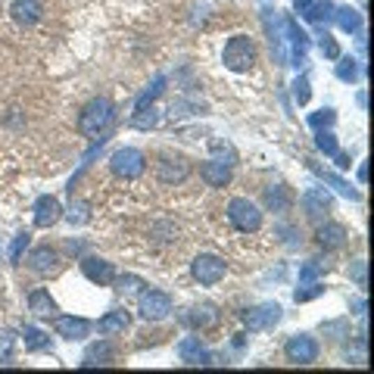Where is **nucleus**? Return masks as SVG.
<instances>
[{
    "mask_svg": "<svg viewBox=\"0 0 374 374\" xmlns=\"http://www.w3.org/2000/svg\"><path fill=\"white\" fill-rule=\"evenodd\" d=\"M112 119H116V106H112L106 97H97V100H91V103L82 110V116H78V131L88 135V137H97L110 128Z\"/></svg>",
    "mask_w": 374,
    "mask_h": 374,
    "instance_id": "f257e3e1",
    "label": "nucleus"
},
{
    "mask_svg": "<svg viewBox=\"0 0 374 374\" xmlns=\"http://www.w3.org/2000/svg\"><path fill=\"white\" fill-rule=\"evenodd\" d=\"M225 69L231 72H250L256 66V41L250 35H234L228 44H225L222 53Z\"/></svg>",
    "mask_w": 374,
    "mask_h": 374,
    "instance_id": "f03ea898",
    "label": "nucleus"
},
{
    "mask_svg": "<svg viewBox=\"0 0 374 374\" xmlns=\"http://www.w3.org/2000/svg\"><path fill=\"white\" fill-rule=\"evenodd\" d=\"M228 222L240 234H256L259 228H262V209L246 197H234L228 203Z\"/></svg>",
    "mask_w": 374,
    "mask_h": 374,
    "instance_id": "7ed1b4c3",
    "label": "nucleus"
},
{
    "mask_svg": "<svg viewBox=\"0 0 374 374\" xmlns=\"http://www.w3.org/2000/svg\"><path fill=\"white\" fill-rule=\"evenodd\" d=\"M110 165H112V172H116L119 178H125V181H135V178L144 175L147 156L137 150V147H122V150L112 153Z\"/></svg>",
    "mask_w": 374,
    "mask_h": 374,
    "instance_id": "20e7f679",
    "label": "nucleus"
},
{
    "mask_svg": "<svg viewBox=\"0 0 374 374\" xmlns=\"http://www.w3.org/2000/svg\"><path fill=\"white\" fill-rule=\"evenodd\" d=\"M172 297L165 290H144L137 297V312L144 322H163L172 315Z\"/></svg>",
    "mask_w": 374,
    "mask_h": 374,
    "instance_id": "39448f33",
    "label": "nucleus"
},
{
    "mask_svg": "<svg viewBox=\"0 0 374 374\" xmlns=\"http://www.w3.org/2000/svg\"><path fill=\"white\" fill-rule=\"evenodd\" d=\"M284 356L293 365H312L318 359V340L309 334H293L284 343Z\"/></svg>",
    "mask_w": 374,
    "mask_h": 374,
    "instance_id": "423d86ee",
    "label": "nucleus"
},
{
    "mask_svg": "<svg viewBox=\"0 0 374 374\" xmlns=\"http://www.w3.org/2000/svg\"><path fill=\"white\" fill-rule=\"evenodd\" d=\"M190 178V163L184 156H163L156 163V181L163 187H178Z\"/></svg>",
    "mask_w": 374,
    "mask_h": 374,
    "instance_id": "0eeeda50",
    "label": "nucleus"
},
{
    "mask_svg": "<svg viewBox=\"0 0 374 374\" xmlns=\"http://www.w3.org/2000/svg\"><path fill=\"white\" fill-rule=\"evenodd\" d=\"M190 271H193V278H197L203 287H216L218 280L225 278V271H228V265H225V259L209 256V253H206V256H197V259H193Z\"/></svg>",
    "mask_w": 374,
    "mask_h": 374,
    "instance_id": "6e6552de",
    "label": "nucleus"
},
{
    "mask_svg": "<svg viewBox=\"0 0 374 374\" xmlns=\"http://www.w3.org/2000/svg\"><path fill=\"white\" fill-rule=\"evenodd\" d=\"M303 209H306V216H309L312 222H322V218L331 216L334 200H331V193H327L324 187H309V190L303 193Z\"/></svg>",
    "mask_w": 374,
    "mask_h": 374,
    "instance_id": "1a4fd4ad",
    "label": "nucleus"
},
{
    "mask_svg": "<svg viewBox=\"0 0 374 374\" xmlns=\"http://www.w3.org/2000/svg\"><path fill=\"white\" fill-rule=\"evenodd\" d=\"M278 322H280L278 303H262V306H256V309H246V315H244V324L250 327V331H271Z\"/></svg>",
    "mask_w": 374,
    "mask_h": 374,
    "instance_id": "9d476101",
    "label": "nucleus"
},
{
    "mask_svg": "<svg viewBox=\"0 0 374 374\" xmlns=\"http://www.w3.org/2000/svg\"><path fill=\"white\" fill-rule=\"evenodd\" d=\"M10 16H13V22H16V25L31 29V25L41 22L44 6H41V0H13V3H10Z\"/></svg>",
    "mask_w": 374,
    "mask_h": 374,
    "instance_id": "9b49d317",
    "label": "nucleus"
},
{
    "mask_svg": "<svg viewBox=\"0 0 374 374\" xmlns=\"http://www.w3.org/2000/svg\"><path fill=\"white\" fill-rule=\"evenodd\" d=\"M82 271H84V278L88 280H94V284H112V280H116V269H112V262L97 259V256H84L82 259Z\"/></svg>",
    "mask_w": 374,
    "mask_h": 374,
    "instance_id": "f8f14e48",
    "label": "nucleus"
},
{
    "mask_svg": "<svg viewBox=\"0 0 374 374\" xmlns=\"http://www.w3.org/2000/svg\"><path fill=\"white\" fill-rule=\"evenodd\" d=\"M53 327H57V334L66 340H84L91 334L88 318H75V315H59L57 322H53Z\"/></svg>",
    "mask_w": 374,
    "mask_h": 374,
    "instance_id": "ddd939ff",
    "label": "nucleus"
},
{
    "mask_svg": "<svg viewBox=\"0 0 374 374\" xmlns=\"http://www.w3.org/2000/svg\"><path fill=\"white\" fill-rule=\"evenodd\" d=\"M63 218V206H59L57 197H41L35 203V225L38 228H50Z\"/></svg>",
    "mask_w": 374,
    "mask_h": 374,
    "instance_id": "4468645a",
    "label": "nucleus"
},
{
    "mask_svg": "<svg viewBox=\"0 0 374 374\" xmlns=\"http://www.w3.org/2000/svg\"><path fill=\"white\" fill-rule=\"evenodd\" d=\"M29 269L38 271V275H53V271H59V253L50 250V246H38L29 256Z\"/></svg>",
    "mask_w": 374,
    "mask_h": 374,
    "instance_id": "2eb2a0df",
    "label": "nucleus"
},
{
    "mask_svg": "<svg viewBox=\"0 0 374 374\" xmlns=\"http://www.w3.org/2000/svg\"><path fill=\"white\" fill-rule=\"evenodd\" d=\"M262 203L269 212H287L293 206V193H290V187H284V184H269L262 193Z\"/></svg>",
    "mask_w": 374,
    "mask_h": 374,
    "instance_id": "dca6fc26",
    "label": "nucleus"
},
{
    "mask_svg": "<svg viewBox=\"0 0 374 374\" xmlns=\"http://www.w3.org/2000/svg\"><path fill=\"white\" fill-rule=\"evenodd\" d=\"M128 324H131L128 309H112V312H106V315L97 322V331L103 334V337H116V334L128 331Z\"/></svg>",
    "mask_w": 374,
    "mask_h": 374,
    "instance_id": "f3484780",
    "label": "nucleus"
},
{
    "mask_svg": "<svg viewBox=\"0 0 374 374\" xmlns=\"http://www.w3.org/2000/svg\"><path fill=\"white\" fill-rule=\"evenodd\" d=\"M200 178H203L209 187H225L231 181V163H222V159L203 163L200 165Z\"/></svg>",
    "mask_w": 374,
    "mask_h": 374,
    "instance_id": "a211bd4d",
    "label": "nucleus"
},
{
    "mask_svg": "<svg viewBox=\"0 0 374 374\" xmlns=\"http://www.w3.org/2000/svg\"><path fill=\"white\" fill-rule=\"evenodd\" d=\"M346 228L343 225H337V222H327L322 225V228L315 231V240H318V246H324V250H340V246L346 244Z\"/></svg>",
    "mask_w": 374,
    "mask_h": 374,
    "instance_id": "6ab92c4d",
    "label": "nucleus"
},
{
    "mask_svg": "<svg viewBox=\"0 0 374 374\" xmlns=\"http://www.w3.org/2000/svg\"><path fill=\"white\" fill-rule=\"evenodd\" d=\"M178 356H181V362H187V365H209V352L203 350L200 337L181 340V343H178Z\"/></svg>",
    "mask_w": 374,
    "mask_h": 374,
    "instance_id": "aec40b11",
    "label": "nucleus"
},
{
    "mask_svg": "<svg viewBox=\"0 0 374 374\" xmlns=\"http://www.w3.org/2000/svg\"><path fill=\"white\" fill-rule=\"evenodd\" d=\"M184 324L197 327V331H206V327H216V324H218V309H216V306H193V309L187 312Z\"/></svg>",
    "mask_w": 374,
    "mask_h": 374,
    "instance_id": "412c9836",
    "label": "nucleus"
},
{
    "mask_svg": "<svg viewBox=\"0 0 374 374\" xmlns=\"http://www.w3.org/2000/svg\"><path fill=\"white\" fill-rule=\"evenodd\" d=\"M29 309L35 312V315H41V318L57 315V303H53V297L47 290H41V287L29 293Z\"/></svg>",
    "mask_w": 374,
    "mask_h": 374,
    "instance_id": "4be33fe9",
    "label": "nucleus"
},
{
    "mask_svg": "<svg viewBox=\"0 0 374 374\" xmlns=\"http://www.w3.org/2000/svg\"><path fill=\"white\" fill-rule=\"evenodd\" d=\"M110 362H112V346L103 340V343H94L91 350L84 352V362L82 365H84V368H91V365H110Z\"/></svg>",
    "mask_w": 374,
    "mask_h": 374,
    "instance_id": "5701e85b",
    "label": "nucleus"
},
{
    "mask_svg": "<svg viewBox=\"0 0 374 374\" xmlns=\"http://www.w3.org/2000/svg\"><path fill=\"white\" fill-rule=\"evenodd\" d=\"M50 346V337L38 327H25V350L29 352H38V350H47Z\"/></svg>",
    "mask_w": 374,
    "mask_h": 374,
    "instance_id": "b1692460",
    "label": "nucleus"
},
{
    "mask_svg": "<svg viewBox=\"0 0 374 374\" xmlns=\"http://www.w3.org/2000/svg\"><path fill=\"white\" fill-rule=\"evenodd\" d=\"M29 240H31L29 231L16 234V240H13V246H10V262H19V259H22V253H25V246H29Z\"/></svg>",
    "mask_w": 374,
    "mask_h": 374,
    "instance_id": "393cba45",
    "label": "nucleus"
},
{
    "mask_svg": "<svg viewBox=\"0 0 374 374\" xmlns=\"http://www.w3.org/2000/svg\"><path fill=\"white\" fill-rule=\"evenodd\" d=\"M13 346H16V337L10 331H0V362H10L13 359Z\"/></svg>",
    "mask_w": 374,
    "mask_h": 374,
    "instance_id": "a878e982",
    "label": "nucleus"
},
{
    "mask_svg": "<svg viewBox=\"0 0 374 374\" xmlns=\"http://www.w3.org/2000/svg\"><path fill=\"white\" fill-rule=\"evenodd\" d=\"M359 22H362V19H359L352 10H340V29L343 31H356Z\"/></svg>",
    "mask_w": 374,
    "mask_h": 374,
    "instance_id": "bb28decb",
    "label": "nucleus"
},
{
    "mask_svg": "<svg viewBox=\"0 0 374 374\" xmlns=\"http://www.w3.org/2000/svg\"><path fill=\"white\" fill-rule=\"evenodd\" d=\"M318 150H324L327 156H334L340 147H337V140H334V135H318Z\"/></svg>",
    "mask_w": 374,
    "mask_h": 374,
    "instance_id": "cd10ccee",
    "label": "nucleus"
},
{
    "mask_svg": "<svg viewBox=\"0 0 374 374\" xmlns=\"http://www.w3.org/2000/svg\"><path fill=\"white\" fill-rule=\"evenodd\" d=\"M337 75L343 78V82H352V78H356V66H352V59H343V66L337 69Z\"/></svg>",
    "mask_w": 374,
    "mask_h": 374,
    "instance_id": "c85d7f7f",
    "label": "nucleus"
},
{
    "mask_svg": "<svg viewBox=\"0 0 374 374\" xmlns=\"http://www.w3.org/2000/svg\"><path fill=\"white\" fill-rule=\"evenodd\" d=\"M137 287H140V280H137V278H119V287H116V290L131 293V290H137Z\"/></svg>",
    "mask_w": 374,
    "mask_h": 374,
    "instance_id": "c756f323",
    "label": "nucleus"
},
{
    "mask_svg": "<svg viewBox=\"0 0 374 374\" xmlns=\"http://www.w3.org/2000/svg\"><path fill=\"white\" fill-rule=\"evenodd\" d=\"M312 290H297V303H303V299H312V297H318V293L324 290L322 284H309Z\"/></svg>",
    "mask_w": 374,
    "mask_h": 374,
    "instance_id": "7c9ffc66",
    "label": "nucleus"
},
{
    "mask_svg": "<svg viewBox=\"0 0 374 374\" xmlns=\"http://www.w3.org/2000/svg\"><path fill=\"white\" fill-rule=\"evenodd\" d=\"M297 100H299V103H306V100H309V82H306V78H299V82H297Z\"/></svg>",
    "mask_w": 374,
    "mask_h": 374,
    "instance_id": "2f4dec72",
    "label": "nucleus"
},
{
    "mask_svg": "<svg viewBox=\"0 0 374 374\" xmlns=\"http://www.w3.org/2000/svg\"><path fill=\"white\" fill-rule=\"evenodd\" d=\"M318 269H322V265H318V262H309L303 271H299V280H312V278L318 275Z\"/></svg>",
    "mask_w": 374,
    "mask_h": 374,
    "instance_id": "473e14b6",
    "label": "nucleus"
},
{
    "mask_svg": "<svg viewBox=\"0 0 374 374\" xmlns=\"http://www.w3.org/2000/svg\"><path fill=\"white\" fill-rule=\"evenodd\" d=\"M324 38H327V35H324ZM322 50H324V53H327V57H331V59H337V57H340L337 44H334V41H331V38H327V41H322Z\"/></svg>",
    "mask_w": 374,
    "mask_h": 374,
    "instance_id": "72a5a7b5",
    "label": "nucleus"
},
{
    "mask_svg": "<svg viewBox=\"0 0 374 374\" xmlns=\"http://www.w3.org/2000/svg\"><path fill=\"white\" fill-rule=\"evenodd\" d=\"M352 278H356L359 287H365V262H356V269H352Z\"/></svg>",
    "mask_w": 374,
    "mask_h": 374,
    "instance_id": "f704fd0d",
    "label": "nucleus"
}]
</instances>
